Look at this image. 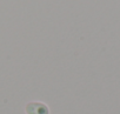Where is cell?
I'll return each mask as SVG.
<instances>
[{"instance_id":"1","label":"cell","mask_w":120,"mask_h":114,"mask_svg":"<svg viewBox=\"0 0 120 114\" xmlns=\"http://www.w3.org/2000/svg\"><path fill=\"white\" fill-rule=\"evenodd\" d=\"M25 112L26 114H49V108L40 101H32L26 105Z\"/></svg>"}]
</instances>
